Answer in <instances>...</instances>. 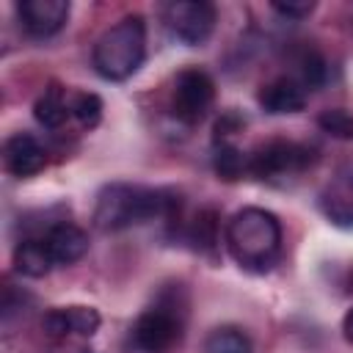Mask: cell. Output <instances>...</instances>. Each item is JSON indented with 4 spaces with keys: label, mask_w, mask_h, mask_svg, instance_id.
<instances>
[{
    "label": "cell",
    "mask_w": 353,
    "mask_h": 353,
    "mask_svg": "<svg viewBox=\"0 0 353 353\" xmlns=\"http://www.w3.org/2000/svg\"><path fill=\"white\" fill-rule=\"evenodd\" d=\"M243 127V121L229 110V113H223V119H218V124H215V141H221L223 143V138L226 135H232L234 130H240Z\"/></svg>",
    "instance_id": "cb8c5ba5"
},
{
    "label": "cell",
    "mask_w": 353,
    "mask_h": 353,
    "mask_svg": "<svg viewBox=\"0 0 353 353\" xmlns=\"http://www.w3.org/2000/svg\"><path fill=\"white\" fill-rule=\"evenodd\" d=\"M66 314H69V325H72V331L80 334V336H94L97 328H99V323H102L99 312L91 309V306H69Z\"/></svg>",
    "instance_id": "ffe728a7"
},
{
    "label": "cell",
    "mask_w": 353,
    "mask_h": 353,
    "mask_svg": "<svg viewBox=\"0 0 353 353\" xmlns=\"http://www.w3.org/2000/svg\"><path fill=\"white\" fill-rule=\"evenodd\" d=\"M215 99V83L207 72L201 69H182L174 80V94H171V110L179 121L185 124H199Z\"/></svg>",
    "instance_id": "5b68a950"
},
{
    "label": "cell",
    "mask_w": 353,
    "mask_h": 353,
    "mask_svg": "<svg viewBox=\"0 0 353 353\" xmlns=\"http://www.w3.org/2000/svg\"><path fill=\"white\" fill-rule=\"evenodd\" d=\"M229 254L248 270H265L279 256L281 223L273 212L262 207H245L226 223Z\"/></svg>",
    "instance_id": "7a4b0ae2"
},
{
    "label": "cell",
    "mask_w": 353,
    "mask_h": 353,
    "mask_svg": "<svg viewBox=\"0 0 353 353\" xmlns=\"http://www.w3.org/2000/svg\"><path fill=\"white\" fill-rule=\"evenodd\" d=\"M188 240L196 251H212L218 243V212L212 207H204L196 212V218L188 226Z\"/></svg>",
    "instance_id": "9a60e30c"
},
{
    "label": "cell",
    "mask_w": 353,
    "mask_h": 353,
    "mask_svg": "<svg viewBox=\"0 0 353 353\" xmlns=\"http://www.w3.org/2000/svg\"><path fill=\"white\" fill-rule=\"evenodd\" d=\"M204 353H254V345L245 331H240L234 325H221L207 334Z\"/></svg>",
    "instance_id": "5bb4252c"
},
{
    "label": "cell",
    "mask_w": 353,
    "mask_h": 353,
    "mask_svg": "<svg viewBox=\"0 0 353 353\" xmlns=\"http://www.w3.org/2000/svg\"><path fill=\"white\" fill-rule=\"evenodd\" d=\"M52 254L44 240H22L14 248V270L28 279H41L52 268Z\"/></svg>",
    "instance_id": "7c38bea8"
},
{
    "label": "cell",
    "mask_w": 353,
    "mask_h": 353,
    "mask_svg": "<svg viewBox=\"0 0 353 353\" xmlns=\"http://www.w3.org/2000/svg\"><path fill=\"white\" fill-rule=\"evenodd\" d=\"M256 99H259L265 113H273V116L298 113L306 105V88L301 83H295L292 77H279V80L265 83L259 88Z\"/></svg>",
    "instance_id": "30bf717a"
},
{
    "label": "cell",
    "mask_w": 353,
    "mask_h": 353,
    "mask_svg": "<svg viewBox=\"0 0 353 353\" xmlns=\"http://www.w3.org/2000/svg\"><path fill=\"white\" fill-rule=\"evenodd\" d=\"M66 99H63V88L58 85V83H50L47 88H44V94L36 99V105H33V116H36V121L39 124H44V127H50V130H55V127H61L63 121H66Z\"/></svg>",
    "instance_id": "4fadbf2b"
},
{
    "label": "cell",
    "mask_w": 353,
    "mask_h": 353,
    "mask_svg": "<svg viewBox=\"0 0 353 353\" xmlns=\"http://www.w3.org/2000/svg\"><path fill=\"white\" fill-rule=\"evenodd\" d=\"M342 334H345L347 342H353V309H347L345 317H342Z\"/></svg>",
    "instance_id": "d4e9b609"
},
{
    "label": "cell",
    "mask_w": 353,
    "mask_h": 353,
    "mask_svg": "<svg viewBox=\"0 0 353 353\" xmlns=\"http://www.w3.org/2000/svg\"><path fill=\"white\" fill-rule=\"evenodd\" d=\"M69 113L83 124V127H97L99 124V119H102V99L97 97V94H77L74 97V102H72V108H69Z\"/></svg>",
    "instance_id": "d6986e66"
},
{
    "label": "cell",
    "mask_w": 353,
    "mask_h": 353,
    "mask_svg": "<svg viewBox=\"0 0 353 353\" xmlns=\"http://www.w3.org/2000/svg\"><path fill=\"white\" fill-rule=\"evenodd\" d=\"M55 265H74L88 251V234L74 223H55L44 237Z\"/></svg>",
    "instance_id": "8fae6325"
},
{
    "label": "cell",
    "mask_w": 353,
    "mask_h": 353,
    "mask_svg": "<svg viewBox=\"0 0 353 353\" xmlns=\"http://www.w3.org/2000/svg\"><path fill=\"white\" fill-rule=\"evenodd\" d=\"M270 8L276 11V14H281V17H292V19H303V17H309L312 11H314V3L312 0H301V3H270Z\"/></svg>",
    "instance_id": "603a6c76"
},
{
    "label": "cell",
    "mask_w": 353,
    "mask_h": 353,
    "mask_svg": "<svg viewBox=\"0 0 353 353\" xmlns=\"http://www.w3.org/2000/svg\"><path fill=\"white\" fill-rule=\"evenodd\" d=\"M182 334V320L176 317L174 306L154 303L146 309L132 325V345L141 353H168Z\"/></svg>",
    "instance_id": "52a82bcc"
},
{
    "label": "cell",
    "mask_w": 353,
    "mask_h": 353,
    "mask_svg": "<svg viewBox=\"0 0 353 353\" xmlns=\"http://www.w3.org/2000/svg\"><path fill=\"white\" fill-rule=\"evenodd\" d=\"M3 163H6L8 174L25 179L44 168V149L39 146V141L30 132H17L3 146Z\"/></svg>",
    "instance_id": "9c48e42d"
},
{
    "label": "cell",
    "mask_w": 353,
    "mask_h": 353,
    "mask_svg": "<svg viewBox=\"0 0 353 353\" xmlns=\"http://www.w3.org/2000/svg\"><path fill=\"white\" fill-rule=\"evenodd\" d=\"M317 124L323 132H328L331 138L339 141H350L353 138V113L342 110V108H328L317 116Z\"/></svg>",
    "instance_id": "ac0fdd59"
},
{
    "label": "cell",
    "mask_w": 353,
    "mask_h": 353,
    "mask_svg": "<svg viewBox=\"0 0 353 353\" xmlns=\"http://www.w3.org/2000/svg\"><path fill=\"white\" fill-rule=\"evenodd\" d=\"M301 77H303V88H317L325 80V61L317 52H306L301 58Z\"/></svg>",
    "instance_id": "44dd1931"
},
{
    "label": "cell",
    "mask_w": 353,
    "mask_h": 353,
    "mask_svg": "<svg viewBox=\"0 0 353 353\" xmlns=\"http://www.w3.org/2000/svg\"><path fill=\"white\" fill-rule=\"evenodd\" d=\"M215 6L204 0H176L168 3L163 11V22L168 33L185 44V47H199L212 36L215 28Z\"/></svg>",
    "instance_id": "277c9868"
},
{
    "label": "cell",
    "mask_w": 353,
    "mask_h": 353,
    "mask_svg": "<svg viewBox=\"0 0 353 353\" xmlns=\"http://www.w3.org/2000/svg\"><path fill=\"white\" fill-rule=\"evenodd\" d=\"M323 212L336 226H353V190H331L323 196Z\"/></svg>",
    "instance_id": "e0dca14e"
},
{
    "label": "cell",
    "mask_w": 353,
    "mask_h": 353,
    "mask_svg": "<svg viewBox=\"0 0 353 353\" xmlns=\"http://www.w3.org/2000/svg\"><path fill=\"white\" fill-rule=\"evenodd\" d=\"M41 325H44V331H47L50 336H66V334L72 331V325H69V314H66V309H50V312L44 314V320H41Z\"/></svg>",
    "instance_id": "7402d4cb"
},
{
    "label": "cell",
    "mask_w": 353,
    "mask_h": 353,
    "mask_svg": "<svg viewBox=\"0 0 353 353\" xmlns=\"http://www.w3.org/2000/svg\"><path fill=\"white\" fill-rule=\"evenodd\" d=\"M83 353H94V350H83Z\"/></svg>",
    "instance_id": "484cf974"
},
{
    "label": "cell",
    "mask_w": 353,
    "mask_h": 353,
    "mask_svg": "<svg viewBox=\"0 0 353 353\" xmlns=\"http://www.w3.org/2000/svg\"><path fill=\"white\" fill-rule=\"evenodd\" d=\"M146 55V22L138 14L119 19L94 44V69L105 80H127Z\"/></svg>",
    "instance_id": "3957f363"
},
{
    "label": "cell",
    "mask_w": 353,
    "mask_h": 353,
    "mask_svg": "<svg viewBox=\"0 0 353 353\" xmlns=\"http://www.w3.org/2000/svg\"><path fill=\"white\" fill-rule=\"evenodd\" d=\"M312 160H314V154L303 143H295V141H270V143L259 146L251 154L248 171L256 179H279V176L301 174L306 165H312Z\"/></svg>",
    "instance_id": "8992f818"
},
{
    "label": "cell",
    "mask_w": 353,
    "mask_h": 353,
    "mask_svg": "<svg viewBox=\"0 0 353 353\" xmlns=\"http://www.w3.org/2000/svg\"><path fill=\"white\" fill-rule=\"evenodd\" d=\"M17 17L30 36L47 39L66 25L69 3L66 0H22L17 3Z\"/></svg>",
    "instance_id": "ba28073f"
},
{
    "label": "cell",
    "mask_w": 353,
    "mask_h": 353,
    "mask_svg": "<svg viewBox=\"0 0 353 353\" xmlns=\"http://www.w3.org/2000/svg\"><path fill=\"white\" fill-rule=\"evenodd\" d=\"M179 215V196L171 190H154L127 182L105 185L97 196L94 226L99 232H121L135 223H146L154 218Z\"/></svg>",
    "instance_id": "6da1fadb"
},
{
    "label": "cell",
    "mask_w": 353,
    "mask_h": 353,
    "mask_svg": "<svg viewBox=\"0 0 353 353\" xmlns=\"http://www.w3.org/2000/svg\"><path fill=\"white\" fill-rule=\"evenodd\" d=\"M212 168L221 179L234 182V179L243 176V171H248V157L234 143H221L212 154Z\"/></svg>",
    "instance_id": "2e32d148"
}]
</instances>
